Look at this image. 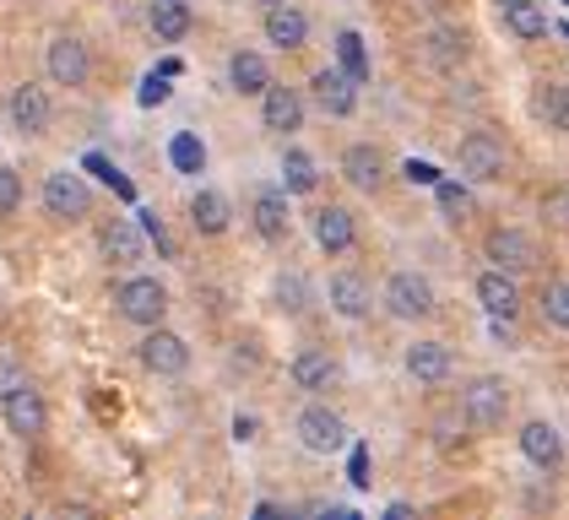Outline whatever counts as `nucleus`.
Returning <instances> with one entry per match:
<instances>
[{"mask_svg":"<svg viewBox=\"0 0 569 520\" xmlns=\"http://www.w3.org/2000/svg\"><path fill=\"white\" fill-rule=\"evenodd\" d=\"M505 412H510V386L499 380V374H482L472 386L461 390V418L472 423V429H499L505 423Z\"/></svg>","mask_w":569,"mask_h":520,"instance_id":"obj_1","label":"nucleus"},{"mask_svg":"<svg viewBox=\"0 0 569 520\" xmlns=\"http://www.w3.org/2000/svg\"><path fill=\"white\" fill-rule=\"evenodd\" d=\"M114 303H120V314H126L131 326H163V314H169V293H163L158 277H131V282L114 293Z\"/></svg>","mask_w":569,"mask_h":520,"instance_id":"obj_2","label":"nucleus"},{"mask_svg":"<svg viewBox=\"0 0 569 520\" xmlns=\"http://www.w3.org/2000/svg\"><path fill=\"white\" fill-rule=\"evenodd\" d=\"M44 66H49V82H54V87H88V77H92V54H88V43L71 39V33L49 39Z\"/></svg>","mask_w":569,"mask_h":520,"instance_id":"obj_3","label":"nucleus"},{"mask_svg":"<svg viewBox=\"0 0 569 520\" xmlns=\"http://www.w3.org/2000/svg\"><path fill=\"white\" fill-rule=\"evenodd\" d=\"M44 212L60 217V222H77V217H88L92 212L88 179H82V173H71V169L49 173V179H44Z\"/></svg>","mask_w":569,"mask_h":520,"instance_id":"obj_4","label":"nucleus"},{"mask_svg":"<svg viewBox=\"0 0 569 520\" xmlns=\"http://www.w3.org/2000/svg\"><path fill=\"white\" fill-rule=\"evenodd\" d=\"M0 407H6V429L17 433V439H44L49 433V407H44V396L33 390V380L17 386L11 396H0Z\"/></svg>","mask_w":569,"mask_h":520,"instance_id":"obj_5","label":"nucleus"},{"mask_svg":"<svg viewBox=\"0 0 569 520\" xmlns=\"http://www.w3.org/2000/svg\"><path fill=\"white\" fill-rule=\"evenodd\" d=\"M386 309H391L396 320H423V314H435V288H429V277L396 271L391 282H386Z\"/></svg>","mask_w":569,"mask_h":520,"instance_id":"obj_6","label":"nucleus"},{"mask_svg":"<svg viewBox=\"0 0 569 520\" xmlns=\"http://www.w3.org/2000/svg\"><path fill=\"white\" fill-rule=\"evenodd\" d=\"M299 444L309 456H337L348 444V423L331 407H309V412H299Z\"/></svg>","mask_w":569,"mask_h":520,"instance_id":"obj_7","label":"nucleus"},{"mask_svg":"<svg viewBox=\"0 0 569 520\" xmlns=\"http://www.w3.org/2000/svg\"><path fill=\"white\" fill-rule=\"evenodd\" d=\"M141 363H147L152 374L174 380V374H184V369H190V347H184V337L163 331V326H147V342H141Z\"/></svg>","mask_w":569,"mask_h":520,"instance_id":"obj_8","label":"nucleus"},{"mask_svg":"<svg viewBox=\"0 0 569 520\" xmlns=\"http://www.w3.org/2000/svg\"><path fill=\"white\" fill-rule=\"evenodd\" d=\"M6 114H11V126L22 130V136H44L49 120H54V103H49L44 87L22 82V87H11V103H6Z\"/></svg>","mask_w":569,"mask_h":520,"instance_id":"obj_9","label":"nucleus"},{"mask_svg":"<svg viewBox=\"0 0 569 520\" xmlns=\"http://www.w3.org/2000/svg\"><path fill=\"white\" fill-rule=\"evenodd\" d=\"M309 98L326 109V114H337V120H348L352 109H358V82H352L342 66H326V71H315V82H309Z\"/></svg>","mask_w":569,"mask_h":520,"instance_id":"obj_10","label":"nucleus"},{"mask_svg":"<svg viewBox=\"0 0 569 520\" xmlns=\"http://www.w3.org/2000/svg\"><path fill=\"white\" fill-rule=\"evenodd\" d=\"M461 173L478 179V184L499 179V173H505V147H499L488 130H472V136L461 141Z\"/></svg>","mask_w":569,"mask_h":520,"instance_id":"obj_11","label":"nucleus"},{"mask_svg":"<svg viewBox=\"0 0 569 520\" xmlns=\"http://www.w3.org/2000/svg\"><path fill=\"white\" fill-rule=\"evenodd\" d=\"M250 222H256V233H261V239L282 244V239H288V228H293L288 196H282V190H256V196H250Z\"/></svg>","mask_w":569,"mask_h":520,"instance_id":"obj_12","label":"nucleus"},{"mask_svg":"<svg viewBox=\"0 0 569 520\" xmlns=\"http://www.w3.org/2000/svg\"><path fill=\"white\" fill-rule=\"evenodd\" d=\"M478 303L493 314V320H516V309H521V288H516V271H482L478 277Z\"/></svg>","mask_w":569,"mask_h":520,"instance_id":"obj_13","label":"nucleus"},{"mask_svg":"<svg viewBox=\"0 0 569 520\" xmlns=\"http://www.w3.org/2000/svg\"><path fill=\"white\" fill-rule=\"evenodd\" d=\"M261 120L266 130H277V136H288V130H299L305 126V98L293 92V87H277V82H266L261 87Z\"/></svg>","mask_w":569,"mask_h":520,"instance_id":"obj_14","label":"nucleus"},{"mask_svg":"<svg viewBox=\"0 0 569 520\" xmlns=\"http://www.w3.org/2000/svg\"><path fill=\"white\" fill-rule=\"evenodd\" d=\"M488 260H493L499 271H526V266H537V239L521 233V228H499V233L488 239Z\"/></svg>","mask_w":569,"mask_h":520,"instance_id":"obj_15","label":"nucleus"},{"mask_svg":"<svg viewBox=\"0 0 569 520\" xmlns=\"http://www.w3.org/2000/svg\"><path fill=\"white\" fill-rule=\"evenodd\" d=\"M342 179H348L352 190H380V179H386V158H380V147H369V141H358L342 152Z\"/></svg>","mask_w":569,"mask_h":520,"instance_id":"obj_16","label":"nucleus"},{"mask_svg":"<svg viewBox=\"0 0 569 520\" xmlns=\"http://www.w3.org/2000/svg\"><path fill=\"white\" fill-rule=\"evenodd\" d=\"M331 309H337L342 320H363V314L375 309V288H369L358 271H337V277H331Z\"/></svg>","mask_w":569,"mask_h":520,"instance_id":"obj_17","label":"nucleus"},{"mask_svg":"<svg viewBox=\"0 0 569 520\" xmlns=\"http://www.w3.org/2000/svg\"><path fill=\"white\" fill-rule=\"evenodd\" d=\"M315 239H320L326 256H348L352 239H358L348 207H320V212H315Z\"/></svg>","mask_w":569,"mask_h":520,"instance_id":"obj_18","label":"nucleus"},{"mask_svg":"<svg viewBox=\"0 0 569 520\" xmlns=\"http://www.w3.org/2000/svg\"><path fill=\"white\" fill-rule=\"evenodd\" d=\"M266 39L277 43V49H305V39H309V17H305V11H293L288 0L266 6Z\"/></svg>","mask_w":569,"mask_h":520,"instance_id":"obj_19","label":"nucleus"},{"mask_svg":"<svg viewBox=\"0 0 569 520\" xmlns=\"http://www.w3.org/2000/svg\"><path fill=\"white\" fill-rule=\"evenodd\" d=\"M521 456L531 461V467H559L565 461V433L553 429V423H526L521 429Z\"/></svg>","mask_w":569,"mask_h":520,"instance_id":"obj_20","label":"nucleus"},{"mask_svg":"<svg viewBox=\"0 0 569 520\" xmlns=\"http://www.w3.org/2000/svg\"><path fill=\"white\" fill-rule=\"evenodd\" d=\"M499 17H505V28L521 43L548 39V11H542L537 0H499Z\"/></svg>","mask_w":569,"mask_h":520,"instance_id":"obj_21","label":"nucleus"},{"mask_svg":"<svg viewBox=\"0 0 569 520\" xmlns=\"http://www.w3.org/2000/svg\"><path fill=\"white\" fill-rule=\"evenodd\" d=\"M342 380V369H337V358L331 352H320V347H309L293 358V386L299 390H331Z\"/></svg>","mask_w":569,"mask_h":520,"instance_id":"obj_22","label":"nucleus"},{"mask_svg":"<svg viewBox=\"0 0 569 520\" xmlns=\"http://www.w3.org/2000/svg\"><path fill=\"white\" fill-rule=\"evenodd\" d=\"M407 374H412V380H423V386L450 380V347L445 342H412L407 347Z\"/></svg>","mask_w":569,"mask_h":520,"instance_id":"obj_23","label":"nucleus"},{"mask_svg":"<svg viewBox=\"0 0 569 520\" xmlns=\"http://www.w3.org/2000/svg\"><path fill=\"white\" fill-rule=\"evenodd\" d=\"M103 256L120 260V266H131V260H147V233L136 228L131 217H114V222H109V233H103Z\"/></svg>","mask_w":569,"mask_h":520,"instance_id":"obj_24","label":"nucleus"},{"mask_svg":"<svg viewBox=\"0 0 569 520\" xmlns=\"http://www.w3.org/2000/svg\"><path fill=\"white\" fill-rule=\"evenodd\" d=\"M228 196H222V190H207V184H201V190H196V196H190V222H196V233H222V228H228Z\"/></svg>","mask_w":569,"mask_h":520,"instance_id":"obj_25","label":"nucleus"},{"mask_svg":"<svg viewBox=\"0 0 569 520\" xmlns=\"http://www.w3.org/2000/svg\"><path fill=\"white\" fill-rule=\"evenodd\" d=\"M147 22H152V33H158L163 43H179L184 33H190V6H184V0H152Z\"/></svg>","mask_w":569,"mask_h":520,"instance_id":"obj_26","label":"nucleus"},{"mask_svg":"<svg viewBox=\"0 0 569 520\" xmlns=\"http://www.w3.org/2000/svg\"><path fill=\"white\" fill-rule=\"evenodd\" d=\"M228 82H233V92H261V87L271 82V66H266L256 49H239V54L228 60Z\"/></svg>","mask_w":569,"mask_h":520,"instance_id":"obj_27","label":"nucleus"},{"mask_svg":"<svg viewBox=\"0 0 569 520\" xmlns=\"http://www.w3.org/2000/svg\"><path fill=\"white\" fill-rule=\"evenodd\" d=\"M282 184H288V196H309V190L320 184L315 158H309V152H299V147H288V152H282Z\"/></svg>","mask_w":569,"mask_h":520,"instance_id":"obj_28","label":"nucleus"},{"mask_svg":"<svg viewBox=\"0 0 569 520\" xmlns=\"http://www.w3.org/2000/svg\"><path fill=\"white\" fill-rule=\"evenodd\" d=\"M169 163H174L179 173H201L207 169V147H201V136L179 130L174 141H169Z\"/></svg>","mask_w":569,"mask_h":520,"instance_id":"obj_29","label":"nucleus"},{"mask_svg":"<svg viewBox=\"0 0 569 520\" xmlns=\"http://www.w3.org/2000/svg\"><path fill=\"white\" fill-rule=\"evenodd\" d=\"M337 60H342V71H348L352 82L363 87L369 82V54H363V39H358V33H337Z\"/></svg>","mask_w":569,"mask_h":520,"instance_id":"obj_30","label":"nucleus"},{"mask_svg":"<svg viewBox=\"0 0 569 520\" xmlns=\"http://www.w3.org/2000/svg\"><path fill=\"white\" fill-rule=\"evenodd\" d=\"M439 190V212L450 217V222H461V217L472 212V196H467V184H456V179H435Z\"/></svg>","mask_w":569,"mask_h":520,"instance_id":"obj_31","label":"nucleus"},{"mask_svg":"<svg viewBox=\"0 0 569 520\" xmlns=\"http://www.w3.org/2000/svg\"><path fill=\"white\" fill-rule=\"evenodd\" d=\"M537 114L548 120V130H565V82L537 87Z\"/></svg>","mask_w":569,"mask_h":520,"instance_id":"obj_32","label":"nucleus"},{"mask_svg":"<svg viewBox=\"0 0 569 520\" xmlns=\"http://www.w3.org/2000/svg\"><path fill=\"white\" fill-rule=\"evenodd\" d=\"M305 303H309V288L299 271L277 277V309H282V314H305Z\"/></svg>","mask_w":569,"mask_h":520,"instance_id":"obj_33","label":"nucleus"},{"mask_svg":"<svg viewBox=\"0 0 569 520\" xmlns=\"http://www.w3.org/2000/svg\"><path fill=\"white\" fill-rule=\"evenodd\" d=\"M542 314H548V326H553V331H565L569 326V288L565 282H553V288L542 293Z\"/></svg>","mask_w":569,"mask_h":520,"instance_id":"obj_34","label":"nucleus"},{"mask_svg":"<svg viewBox=\"0 0 569 520\" xmlns=\"http://www.w3.org/2000/svg\"><path fill=\"white\" fill-rule=\"evenodd\" d=\"M17 207H22V179H17V169L0 163V217H11Z\"/></svg>","mask_w":569,"mask_h":520,"instance_id":"obj_35","label":"nucleus"},{"mask_svg":"<svg viewBox=\"0 0 569 520\" xmlns=\"http://www.w3.org/2000/svg\"><path fill=\"white\" fill-rule=\"evenodd\" d=\"M435 49H429V54H435L439 66H456V60H461V54H467V39H456V33H435Z\"/></svg>","mask_w":569,"mask_h":520,"instance_id":"obj_36","label":"nucleus"},{"mask_svg":"<svg viewBox=\"0 0 569 520\" xmlns=\"http://www.w3.org/2000/svg\"><path fill=\"white\" fill-rule=\"evenodd\" d=\"M169 92H174V87H169V77H163V71H152V77L141 82V92H136V98H141V109H152V103H169Z\"/></svg>","mask_w":569,"mask_h":520,"instance_id":"obj_37","label":"nucleus"},{"mask_svg":"<svg viewBox=\"0 0 569 520\" xmlns=\"http://www.w3.org/2000/svg\"><path fill=\"white\" fill-rule=\"evenodd\" d=\"M88 169H92V173H103V184H114V190H120L126 201L136 196V190H131V179H120V169H114L109 158H98V152H92V158H88Z\"/></svg>","mask_w":569,"mask_h":520,"instance_id":"obj_38","label":"nucleus"},{"mask_svg":"<svg viewBox=\"0 0 569 520\" xmlns=\"http://www.w3.org/2000/svg\"><path fill=\"white\" fill-rule=\"evenodd\" d=\"M401 179H407V184H435L439 169L435 163H423V158H407V163H401Z\"/></svg>","mask_w":569,"mask_h":520,"instance_id":"obj_39","label":"nucleus"},{"mask_svg":"<svg viewBox=\"0 0 569 520\" xmlns=\"http://www.w3.org/2000/svg\"><path fill=\"white\" fill-rule=\"evenodd\" d=\"M17 386H28V369H17L11 358H0V396H11Z\"/></svg>","mask_w":569,"mask_h":520,"instance_id":"obj_40","label":"nucleus"},{"mask_svg":"<svg viewBox=\"0 0 569 520\" xmlns=\"http://www.w3.org/2000/svg\"><path fill=\"white\" fill-rule=\"evenodd\" d=\"M233 439H239V444H256V439H261V423L239 412V418H233Z\"/></svg>","mask_w":569,"mask_h":520,"instance_id":"obj_41","label":"nucleus"},{"mask_svg":"<svg viewBox=\"0 0 569 520\" xmlns=\"http://www.w3.org/2000/svg\"><path fill=\"white\" fill-rule=\"evenodd\" d=\"M352 488H369V450H352Z\"/></svg>","mask_w":569,"mask_h":520,"instance_id":"obj_42","label":"nucleus"},{"mask_svg":"<svg viewBox=\"0 0 569 520\" xmlns=\"http://www.w3.org/2000/svg\"><path fill=\"white\" fill-rule=\"evenodd\" d=\"M266 6H277V0H266Z\"/></svg>","mask_w":569,"mask_h":520,"instance_id":"obj_43","label":"nucleus"}]
</instances>
